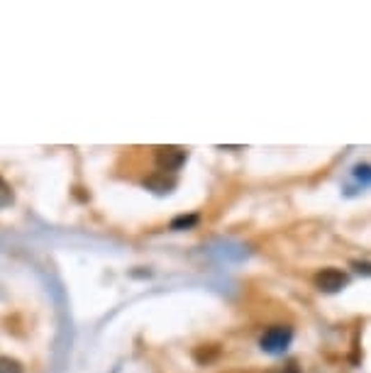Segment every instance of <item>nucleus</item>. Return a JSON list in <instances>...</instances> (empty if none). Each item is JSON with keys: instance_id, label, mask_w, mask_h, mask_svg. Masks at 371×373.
Masks as SVG:
<instances>
[{"instance_id": "nucleus-1", "label": "nucleus", "mask_w": 371, "mask_h": 373, "mask_svg": "<svg viewBox=\"0 0 371 373\" xmlns=\"http://www.w3.org/2000/svg\"><path fill=\"white\" fill-rule=\"evenodd\" d=\"M293 339V329L288 324H274L269 327L259 339V347L264 349L266 354H283L288 349Z\"/></svg>"}, {"instance_id": "nucleus-2", "label": "nucleus", "mask_w": 371, "mask_h": 373, "mask_svg": "<svg viewBox=\"0 0 371 373\" xmlns=\"http://www.w3.org/2000/svg\"><path fill=\"white\" fill-rule=\"evenodd\" d=\"M156 166H159L161 174H174L183 166L186 161V151L181 147H159L154 154Z\"/></svg>"}, {"instance_id": "nucleus-3", "label": "nucleus", "mask_w": 371, "mask_h": 373, "mask_svg": "<svg viewBox=\"0 0 371 373\" xmlns=\"http://www.w3.org/2000/svg\"><path fill=\"white\" fill-rule=\"evenodd\" d=\"M349 283V276L345 274V271L340 269H322L320 274L315 276V285L318 290H322V293H340L345 285Z\"/></svg>"}, {"instance_id": "nucleus-4", "label": "nucleus", "mask_w": 371, "mask_h": 373, "mask_svg": "<svg viewBox=\"0 0 371 373\" xmlns=\"http://www.w3.org/2000/svg\"><path fill=\"white\" fill-rule=\"evenodd\" d=\"M0 373H22L20 361L10 356H0Z\"/></svg>"}, {"instance_id": "nucleus-5", "label": "nucleus", "mask_w": 371, "mask_h": 373, "mask_svg": "<svg viewBox=\"0 0 371 373\" xmlns=\"http://www.w3.org/2000/svg\"><path fill=\"white\" fill-rule=\"evenodd\" d=\"M13 200H15V195H13V188L6 183V181L0 179V210L8 208V205H13Z\"/></svg>"}, {"instance_id": "nucleus-6", "label": "nucleus", "mask_w": 371, "mask_h": 373, "mask_svg": "<svg viewBox=\"0 0 371 373\" xmlns=\"http://www.w3.org/2000/svg\"><path fill=\"white\" fill-rule=\"evenodd\" d=\"M198 222V217L196 215H191V217H179V219H174V222H171V227L174 229H181V227H193V224Z\"/></svg>"}, {"instance_id": "nucleus-7", "label": "nucleus", "mask_w": 371, "mask_h": 373, "mask_svg": "<svg viewBox=\"0 0 371 373\" xmlns=\"http://www.w3.org/2000/svg\"><path fill=\"white\" fill-rule=\"evenodd\" d=\"M354 269L359 271V274H369L371 276V264H359V261H356Z\"/></svg>"}]
</instances>
